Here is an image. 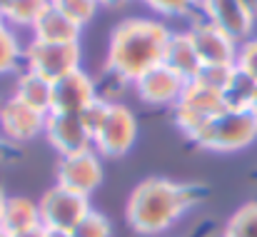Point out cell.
I'll list each match as a JSON object with an SVG mask.
<instances>
[{
    "label": "cell",
    "instance_id": "cell-26",
    "mask_svg": "<svg viewBox=\"0 0 257 237\" xmlns=\"http://www.w3.org/2000/svg\"><path fill=\"white\" fill-rule=\"evenodd\" d=\"M70 237H112V227H110V220L102 212L90 210L85 217L70 230Z\"/></svg>",
    "mask_w": 257,
    "mask_h": 237
},
{
    "label": "cell",
    "instance_id": "cell-36",
    "mask_svg": "<svg viewBox=\"0 0 257 237\" xmlns=\"http://www.w3.org/2000/svg\"><path fill=\"white\" fill-rule=\"evenodd\" d=\"M0 237H13V235H8V232H5V230H0Z\"/></svg>",
    "mask_w": 257,
    "mask_h": 237
},
{
    "label": "cell",
    "instance_id": "cell-12",
    "mask_svg": "<svg viewBox=\"0 0 257 237\" xmlns=\"http://www.w3.org/2000/svg\"><path fill=\"white\" fill-rule=\"evenodd\" d=\"M97 97H102L97 92V82L92 80L90 73L83 68L65 75V78L53 82V102H50V112H73L80 115L87 105H92Z\"/></svg>",
    "mask_w": 257,
    "mask_h": 237
},
{
    "label": "cell",
    "instance_id": "cell-3",
    "mask_svg": "<svg viewBox=\"0 0 257 237\" xmlns=\"http://www.w3.org/2000/svg\"><path fill=\"white\" fill-rule=\"evenodd\" d=\"M257 140V115L252 110H222L192 140L210 153H240Z\"/></svg>",
    "mask_w": 257,
    "mask_h": 237
},
{
    "label": "cell",
    "instance_id": "cell-6",
    "mask_svg": "<svg viewBox=\"0 0 257 237\" xmlns=\"http://www.w3.org/2000/svg\"><path fill=\"white\" fill-rule=\"evenodd\" d=\"M38 210H40V225L45 230L70 232L92 207H90V197L65 190L60 185H53L38 200Z\"/></svg>",
    "mask_w": 257,
    "mask_h": 237
},
{
    "label": "cell",
    "instance_id": "cell-30",
    "mask_svg": "<svg viewBox=\"0 0 257 237\" xmlns=\"http://www.w3.org/2000/svg\"><path fill=\"white\" fill-rule=\"evenodd\" d=\"M18 237H48V230H45V227H38V230H30V232L18 235Z\"/></svg>",
    "mask_w": 257,
    "mask_h": 237
},
{
    "label": "cell",
    "instance_id": "cell-22",
    "mask_svg": "<svg viewBox=\"0 0 257 237\" xmlns=\"http://www.w3.org/2000/svg\"><path fill=\"white\" fill-rule=\"evenodd\" d=\"M222 237H257V200L245 202L230 215Z\"/></svg>",
    "mask_w": 257,
    "mask_h": 237
},
{
    "label": "cell",
    "instance_id": "cell-23",
    "mask_svg": "<svg viewBox=\"0 0 257 237\" xmlns=\"http://www.w3.org/2000/svg\"><path fill=\"white\" fill-rule=\"evenodd\" d=\"M50 5L55 10H60L63 15H68L80 28H85L87 23L97 15V10H100L97 0H50Z\"/></svg>",
    "mask_w": 257,
    "mask_h": 237
},
{
    "label": "cell",
    "instance_id": "cell-2",
    "mask_svg": "<svg viewBox=\"0 0 257 237\" xmlns=\"http://www.w3.org/2000/svg\"><path fill=\"white\" fill-rule=\"evenodd\" d=\"M200 200L197 190L170 177H148L127 197L125 220L135 235H163Z\"/></svg>",
    "mask_w": 257,
    "mask_h": 237
},
{
    "label": "cell",
    "instance_id": "cell-31",
    "mask_svg": "<svg viewBox=\"0 0 257 237\" xmlns=\"http://www.w3.org/2000/svg\"><path fill=\"white\" fill-rule=\"evenodd\" d=\"M240 3H242V5H245V8L257 18V0H240Z\"/></svg>",
    "mask_w": 257,
    "mask_h": 237
},
{
    "label": "cell",
    "instance_id": "cell-37",
    "mask_svg": "<svg viewBox=\"0 0 257 237\" xmlns=\"http://www.w3.org/2000/svg\"><path fill=\"white\" fill-rule=\"evenodd\" d=\"M0 23H3V13H0Z\"/></svg>",
    "mask_w": 257,
    "mask_h": 237
},
{
    "label": "cell",
    "instance_id": "cell-4",
    "mask_svg": "<svg viewBox=\"0 0 257 237\" xmlns=\"http://www.w3.org/2000/svg\"><path fill=\"white\" fill-rule=\"evenodd\" d=\"M25 70H33L45 80L65 78L75 70L83 68V50L80 43H40L30 40L25 45V58H23Z\"/></svg>",
    "mask_w": 257,
    "mask_h": 237
},
{
    "label": "cell",
    "instance_id": "cell-25",
    "mask_svg": "<svg viewBox=\"0 0 257 237\" xmlns=\"http://www.w3.org/2000/svg\"><path fill=\"white\" fill-rule=\"evenodd\" d=\"M235 73H237L235 65H202L195 82H200V85H205V87H210V90L222 95L227 90V85L232 82Z\"/></svg>",
    "mask_w": 257,
    "mask_h": 237
},
{
    "label": "cell",
    "instance_id": "cell-16",
    "mask_svg": "<svg viewBox=\"0 0 257 237\" xmlns=\"http://www.w3.org/2000/svg\"><path fill=\"white\" fill-rule=\"evenodd\" d=\"M30 33H33V40H40V43H80L83 28L73 23L68 15H63L60 10H55L53 5H48Z\"/></svg>",
    "mask_w": 257,
    "mask_h": 237
},
{
    "label": "cell",
    "instance_id": "cell-18",
    "mask_svg": "<svg viewBox=\"0 0 257 237\" xmlns=\"http://www.w3.org/2000/svg\"><path fill=\"white\" fill-rule=\"evenodd\" d=\"M18 100H23L25 105L40 110V112H50V102H53V82L45 80L43 75L33 73V70H23L15 80V92Z\"/></svg>",
    "mask_w": 257,
    "mask_h": 237
},
{
    "label": "cell",
    "instance_id": "cell-10",
    "mask_svg": "<svg viewBox=\"0 0 257 237\" xmlns=\"http://www.w3.org/2000/svg\"><path fill=\"white\" fill-rule=\"evenodd\" d=\"M187 33L195 43V50H197L202 65H235L240 43L235 38H230L225 30H220L217 25H212L197 15L190 23Z\"/></svg>",
    "mask_w": 257,
    "mask_h": 237
},
{
    "label": "cell",
    "instance_id": "cell-32",
    "mask_svg": "<svg viewBox=\"0 0 257 237\" xmlns=\"http://www.w3.org/2000/svg\"><path fill=\"white\" fill-rule=\"evenodd\" d=\"M3 205H5V192L0 190V230H3Z\"/></svg>",
    "mask_w": 257,
    "mask_h": 237
},
{
    "label": "cell",
    "instance_id": "cell-13",
    "mask_svg": "<svg viewBox=\"0 0 257 237\" xmlns=\"http://www.w3.org/2000/svg\"><path fill=\"white\" fill-rule=\"evenodd\" d=\"M185 85H187V80H182L177 73H172L168 65H158L135 82V90H138L140 102H145V105L175 107Z\"/></svg>",
    "mask_w": 257,
    "mask_h": 237
},
{
    "label": "cell",
    "instance_id": "cell-34",
    "mask_svg": "<svg viewBox=\"0 0 257 237\" xmlns=\"http://www.w3.org/2000/svg\"><path fill=\"white\" fill-rule=\"evenodd\" d=\"M8 3H10V0H0V13H3V8H5Z\"/></svg>",
    "mask_w": 257,
    "mask_h": 237
},
{
    "label": "cell",
    "instance_id": "cell-20",
    "mask_svg": "<svg viewBox=\"0 0 257 237\" xmlns=\"http://www.w3.org/2000/svg\"><path fill=\"white\" fill-rule=\"evenodd\" d=\"M23 58H25V48L20 45L18 33L10 25L0 23V75L18 73L23 65Z\"/></svg>",
    "mask_w": 257,
    "mask_h": 237
},
{
    "label": "cell",
    "instance_id": "cell-14",
    "mask_svg": "<svg viewBox=\"0 0 257 237\" xmlns=\"http://www.w3.org/2000/svg\"><path fill=\"white\" fill-rule=\"evenodd\" d=\"M163 65H168L172 73H177L180 78L187 80V82L197 78V73L202 68V60H200V55L195 50V43H192L187 30H172L170 33Z\"/></svg>",
    "mask_w": 257,
    "mask_h": 237
},
{
    "label": "cell",
    "instance_id": "cell-24",
    "mask_svg": "<svg viewBox=\"0 0 257 237\" xmlns=\"http://www.w3.org/2000/svg\"><path fill=\"white\" fill-rule=\"evenodd\" d=\"M148 10L163 15V18H190L195 20L197 13V0H140Z\"/></svg>",
    "mask_w": 257,
    "mask_h": 237
},
{
    "label": "cell",
    "instance_id": "cell-27",
    "mask_svg": "<svg viewBox=\"0 0 257 237\" xmlns=\"http://www.w3.org/2000/svg\"><path fill=\"white\" fill-rule=\"evenodd\" d=\"M235 68H237V73H242L252 82H257V35H250L247 40H242L237 45Z\"/></svg>",
    "mask_w": 257,
    "mask_h": 237
},
{
    "label": "cell",
    "instance_id": "cell-1",
    "mask_svg": "<svg viewBox=\"0 0 257 237\" xmlns=\"http://www.w3.org/2000/svg\"><path fill=\"white\" fill-rule=\"evenodd\" d=\"M170 28L155 18H125L110 33L105 70L120 82H138L145 73L163 65Z\"/></svg>",
    "mask_w": 257,
    "mask_h": 237
},
{
    "label": "cell",
    "instance_id": "cell-7",
    "mask_svg": "<svg viewBox=\"0 0 257 237\" xmlns=\"http://www.w3.org/2000/svg\"><path fill=\"white\" fill-rule=\"evenodd\" d=\"M55 177V185L90 197L102 185V158L92 148L75 155H65L58 162Z\"/></svg>",
    "mask_w": 257,
    "mask_h": 237
},
{
    "label": "cell",
    "instance_id": "cell-35",
    "mask_svg": "<svg viewBox=\"0 0 257 237\" xmlns=\"http://www.w3.org/2000/svg\"><path fill=\"white\" fill-rule=\"evenodd\" d=\"M252 112L257 115V95H255V102H252Z\"/></svg>",
    "mask_w": 257,
    "mask_h": 237
},
{
    "label": "cell",
    "instance_id": "cell-5",
    "mask_svg": "<svg viewBox=\"0 0 257 237\" xmlns=\"http://www.w3.org/2000/svg\"><path fill=\"white\" fill-rule=\"evenodd\" d=\"M135 140H138V117H135V112L127 105L110 100L107 117L92 135V150L100 158H122L133 150Z\"/></svg>",
    "mask_w": 257,
    "mask_h": 237
},
{
    "label": "cell",
    "instance_id": "cell-15",
    "mask_svg": "<svg viewBox=\"0 0 257 237\" xmlns=\"http://www.w3.org/2000/svg\"><path fill=\"white\" fill-rule=\"evenodd\" d=\"M40 225V210L38 202L25 195H5L3 205V230L8 235L18 237L30 230H38Z\"/></svg>",
    "mask_w": 257,
    "mask_h": 237
},
{
    "label": "cell",
    "instance_id": "cell-11",
    "mask_svg": "<svg viewBox=\"0 0 257 237\" xmlns=\"http://www.w3.org/2000/svg\"><path fill=\"white\" fill-rule=\"evenodd\" d=\"M197 13L202 20L217 25L237 43L247 40L255 30V15L240 0H197Z\"/></svg>",
    "mask_w": 257,
    "mask_h": 237
},
{
    "label": "cell",
    "instance_id": "cell-29",
    "mask_svg": "<svg viewBox=\"0 0 257 237\" xmlns=\"http://www.w3.org/2000/svg\"><path fill=\"white\" fill-rule=\"evenodd\" d=\"M97 3H100V8H122L130 0H97Z\"/></svg>",
    "mask_w": 257,
    "mask_h": 237
},
{
    "label": "cell",
    "instance_id": "cell-33",
    "mask_svg": "<svg viewBox=\"0 0 257 237\" xmlns=\"http://www.w3.org/2000/svg\"><path fill=\"white\" fill-rule=\"evenodd\" d=\"M48 237H70V232H55V230H48Z\"/></svg>",
    "mask_w": 257,
    "mask_h": 237
},
{
    "label": "cell",
    "instance_id": "cell-19",
    "mask_svg": "<svg viewBox=\"0 0 257 237\" xmlns=\"http://www.w3.org/2000/svg\"><path fill=\"white\" fill-rule=\"evenodd\" d=\"M48 5L50 0H10L3 8V23L13 30H33Z\"/></svg>",
    "mask_w": 257,
    "mask_h": 237
},
{
    "label": "cell",
    "instance_id": "cell-17",
    "mask_svg": "<svg viewBox=\"0 0 257 237\" xmlns=\"http://www.w3.org/2000/svg\"><path fill=\"white\" fill-rule=\"evenodd\" d=\"M175 105H180V107H185V110H190V112H195L205 120H212L215 115H220L225 110L222 95L205 87V85H200V82H195V80H190L185 85V90H182V95Z\"/></svg>",
    "mask_w": 257,
    "mask_h": 237
},
{
    "label": "cell",
    "instance_id": "cell-28",
    "mask_svg": "<svg viewBox=\"0 0 257 237\" xmlns=\"http://www.w3.org/2000/svg\"><path fill=\"white\" fill-rule=\"evenodd\" d=\"M107 110H110V100H105V97H97L92 105H87L85 110L80 112L83 115V120H85L87 130L95 135V130L105 123V117H107Z\"/></svg>",
    "mask_w": 257,
    "mask_h": 237
},
{
    "label": "cell",
    "instance_id": "cell-21",
    "mask_svg": "<svg viewBox=\"0 0 257 237\" xmlns=\"http://www.w3.org/2000/svg\"><path fill=\"white\" fill-rule=\"evenodd\" d=\"M237 70V68H235ZM257 95V82L242 75V73H235L232 82L227 85V90L222 92V102H225V110H252V102H255Z\"/></svg>",
    "mask_w": 257,
    "mask_h": 237
},
{
    "label": "cell",
    "instance_id": "cell-9",
    "mask_svg": "<svg viewBox=\"0 0 257 237\" xmlns=\"http://www.w3.org/2000/svg\"><path fill=\"white\" fill-rule=\"evenodd\" d=\"M45 140L53 150H58L60 158L75 155L92 148V133L87 130L83 115L73 112H48L45 120Z\"/></svg>",
    "mask_w": 257,
    "mask_h": 237
},
{
    "label": "cell",
    "instance_id": "cell-8",
    "mask_svg": "<svg viewBox=\"0 0 257 237\" xmlns=\"http://www.w3.org/2000/svg\"><path fill=\"white\" fill-rule=\"evenodd\" d=\"M48 112H40L15 95L0 102V135L10 143H30L45 133Z\"/></svg>",
    "mask_w": 257,
    "mask_h": 237
}]
</instances>
